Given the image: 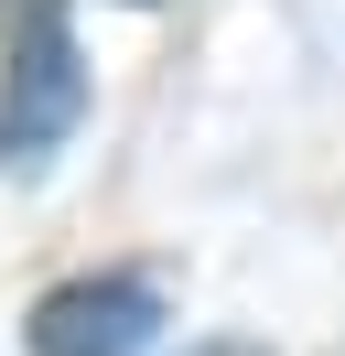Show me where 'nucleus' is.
Returning a JSON list of instances; mask_svg holds the SVG:
<instances>
[{"mask_svg":"<svg viewBox=\"0 0 345 356\" xmlns=\"http://www.w3.org/2000/svg\"><path fill=\"white\" fill-rule=\"evenodd\" d=\"M22 346L33 356H141L151 346V291L141 281H65V291L33 302Z\"/></svg>","mask_w":345,"mask_h":356,"instance_id":"f03ea898","label":"nucleus"},{"mask_svg":"<svg viewBox=\"0 0 345 356\" xmlns=\"http://www.w3.org/2000/svg\"><path fill=\"white\" fill-rule=\"evenodd\" d=\"M194 356H270V346H237V334H216V346H194Z\"/></svg>","mask_w":345,"mask_h":356,"instance_id":"7ed1b4c3","label":"nucleus"},{"mask_svg":"<svg viewBox=\"0 0 345 356\" xmlns=\"http://www.w3.org/2000/svg\"><path fill=\"white\" fill-rule=\"evenodd\" d=\"M86 108V76H76V44H65V0H33L11 33V76H0V162H33L76 130Z\"/></svg>","mask_w":345,"mask_h":356,"instance_id":"f257e3e1","label":"nucleus"}]
</instances>
